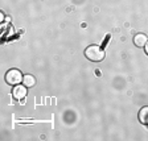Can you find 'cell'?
Here are the masks:
<instances>
[{
    "label": "cell",
    "mask_w": 148,
    "mask_h": 141,
    "mask_svg": "<svg viewBox=\"0 0 148 141\" xmlns=\"http://www.w3.org/2000/svg\"><path fill=\"white\" fill-rule=\"evenodd\" d=\"M85 55H86L87 59H90V61H92V62H101L105 58V52H103V49L99 48V46L90 45L85 49Z\"/></svg>",
    "instance_id": "obj_1"
},
{
    "label": "cell",
    "mask_w": 148,
    "mask_h": 141,
    "mask_svg": "<svg viewBox=\"0 0 148 141\" xmlns=\"http://www.w3.org/2000/svg\"><path fill=\"white\" fill-rule=\"evenodd\" d=\"M23 74L20 70H17V69H12V70H9L8 73L5 74V82L8 83V84H11V86H16V84H20V83L23 82Z\"/></svg>",
    "instance_id": "obj_2"
},
{
    "label": "cell",
    "mask_w": 148,
    "mask_h": 141,
    "mask_svg": "<svg viewBox=\"0 0 148 141\" xmlns=\"http://www.w3.org/2000/svg\"><path fill=\"white\" fill-rule=\"evenodd\" d=\"M28 87L27 86H24V84H16L15 87H13V90H12V95H13V98L16 99V100H21L23 98H25L27 96V92H28Z\"/></svg>",
    "instance_id": "obj_3"
},
{
    "label": "cell",
    "mask_w": 148,
    "mask_h": 141,
    "mask_svg": "<svg viewBox=\"0 0 148 141\" xmlns=\"http://www.w3.org/2000/svg\"><path fill=\"white\" fill-rule=\"evenodd\" d=\"M134 42H135V45L138 46V48H144L145 44L148 42V38H147L145 34L139 33V34H136V36L134 37Z\"/></svg>",
    "instance_id": "obj_4"
},
{
    "label": "cell",
    "mask_w": 148,
    "mask_h": 141,
    "mask_svg": "<svg viewBox=\"0 0 148 141\" xmlns=\"http://www.w3.org/2000/svg\"><path fill=\"white\" fill-rule=\"evenodd\" d=\"M23 84L27 87H33L36 86V78L31 74H25L24 78H23Z\"/></svg>",
    "instance_id": "obj_5"
},
{
    "label": "cell",
    "mask_w": 148,
    "mask_h": 141,
    "mask_svg": "<svg viewBox=\"0 0 148 141\" xmlns=\"http://www.w3.org/2000/svg\"><path fill=\"white\" fill-rule=\"evenodd\" d=\"M139 120L142 124H148V106L139 111Z\"/></svg>",
    "instance_id": "obj_6"
},
{
    "label": "cell",
    "mask_w": 148,
    "mask_h": 141,
    "mask_svg": "<svg viewBox=\"0 0 148 141\" xmlns=\"http://www.w3.org/2000/svg\"><path fill=\"white\" fill-rule=\"evenodd\" d=\"M144 50H145V53H147V54H148V42L145 44V46H144Z\"/></svg>",
    "instance_id": "obj_7"
}]
</instances>
